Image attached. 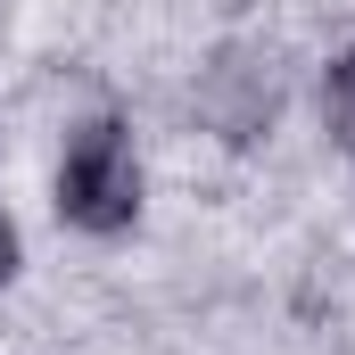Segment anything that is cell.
Segmentation results:
<instances>
[{"label":"cell","mask_w":355,"mask_h":355,"mask_svg":"<svg viewBox=\"0 0 355 355\" xmlns=\"http://www.w3.org/2000/svg\"><path fill=\"white\" fill-rule=\"evenodd\" d=\"M58 215L75 232H99V240L132 232V215H141V166H132V141H124L116 116H91L67 141V157H58Z\"/></svg>","instance_id":"cell-1"},{"label":"cell","mask_w":355,"mask_h":355,"mask_svg":"<svg viewBox=\"0 0 355 355\" xmlns=\"http://www.w3.org/2000/svg\"><path fill=\"white\" fill-rule=\"evenodd\" d=\"M198 116H207L223 141H257L272 116H281V58L257 50V42L215 50V67L198 75Z\"/></svg>","instance_id":"cell-2"},{"label":"cell","mask_w":355,"mask_h":355,"mask_svg":"<svg viewBox=\"0 0 355 355\" xmlns=\"http://www.w3.org/2000/svg\"><path fill=\"white\" fill-rule=\"evenodd\" d=\"M0 17H8V0H0Z\"/></svg>","instance_id":"cell-5"},{"label":"cell","mask_w":355,"mask_h":355,"mask_svg":"<svg viewBox=\"0 0 355 355\" xmlns=\"http://www.w3.org/2000/svg\"><path fill=\"white\" fill-rule=\"evenodd\" d=\"M322 116H331V132L355 149V50L331 67V83H322Z\"/></svg>","instance_id":"cell-3"},{"label":"cell","mask_w":355,"mask_h":355,"mask_svg":"<svg viewBox=\"0 0 355 355\" xmlns=\"http://www.w3.org/2000/svg\"><path fill=\"white\" fill-rule=\"evenodd\" d=\"M8 272H17V232H8V215H0V289H8Z\"/></svg>","instance_id":"cell-4"}]
</instances>
